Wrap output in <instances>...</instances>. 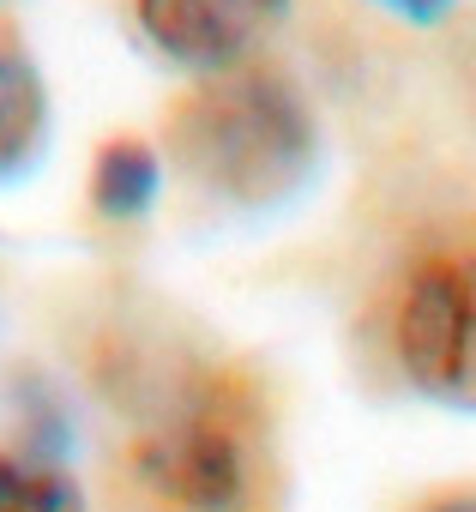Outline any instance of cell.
<instances>
[{"mask_svg":"<svg viewBox=\"0 0 476 512\" xmlns=\"http://www.w3.org/2000/svg\"><path fill=\"white\" fill-rule=\"evenodd\" d=\"M163 151L199 193L235 211H278L320 175V121L296 79L235 67L169 103Z\"/></svg>","mask_w":476,"mask_h":512,"instance_id":"cell-1","label":"cell"},{"mask_svg":"<svg viewBox=\"0 0 476 512\" xmlns=\"http://www.w3.org/2000/svg\"><path fill=\"white\" fill-rule=\"evenodd\" d=\"M133 476L175 512H260L272 488L266 404L235 368H169L133 440Z\"/></svg>","mask_w":476,"mask_h":512,"instance_id":"cell-2","label":"cell"},{"mask_svg":"<svg viewBox=\"0 0 476 512\" xmlns=\"http://www.w3.org/2000/svg\"><path fill=\"white\" fill-rule=\"evenodd\" d=\"M392 356L422 398L476 416V247L422 253L404 272Z\"/></svg>","mask_w":476,"mask_h":512,"instance_id":"cell-3","label":"cell"},{"mask_svg":"<svg viewBox=\"0 0 476 512\" xmlns=\"http://www.w3.org/2000/svg\"><path fill=\"white\" fill-rule=\"evenodd\" d=\"M290 0H133L139 37L181 73L217 79L248 67V55L278 31Z\"/></svg>","mask_w":476,"mask_h":512,"instance_id":"cell-4","label":"cell"},{"mask_svg":"<svg viewBox=\"0 0 476 512\" xmlns=\"http://www.w3.org/2000/svg\"><path fill=\"white\" fill-rule=\"evenodd\" d=\"M49 151V85L19 37L0 31V187L25 181Z\"/></svg>","mask_w":476,"mask_h":512,"instance_id":"cell-5","label":"cell"},{"mask_svg":"<svg viewBox=\"0 0 476 512\" xmlns=\"http://www.w3.org/2000/svg\"><path fill=\"white\" fill-rule=\"evenodd\" d=\"M157 193H163V157H157V145L121 133V139H109L97 151V163H91V205H97V217L139 223L157 205Z\"/></svg>","mask_w":476,"mask_h":512,"instance_id":"cell-6","label":"cell"},{"mask_svg":"<svg viewBox=\"0 0 476 512\" xmlns=\"http://www.w3.org/2000/svg\"><path fill=\"white\" fill-rule=\"evenodd\" d=\"M7 410H13V452H25V458H49V464H67L73 416H67L61 392H55L43 374H19L13 392H7Z\"/></svg>","mask_w":476,"mask_h":512,"instance_id":"cell-7","label":"cell"},{"mask_svg":"<svg viewBox=\"0 0 476 512\" xmlns=\"http://www.w3.org/2000/svg\"><path fill=\"white\" fill-rule=\"evenodd\" d=\"M0 512H85V488L67 464L0 446Z\"/></svg>","mask_w":476,"mask_h":512,"instance_id":"cell-8","label":"cell"},{"mask_svg":"<svg viewBox=\"0 0 476 512\" xmlns=\"http://www.w3.org/2000/svg\"><path fill=\"white\" fill-rule=\"evenodd\" d=\"M374 7H386V13H398V19H410V25H440L458 0H374Z\"/></svg>","mask_w":476,"mask_h":512,"instance_id":"cell-9","label":"cell"},{"mask_svg":"<svg viewBox=\"0 0 476 512\" xmlns=\"http://www.w3.org/2000/svg\"><path fill=\"white\" fill-rule=\"evenodd\" d=\"M422 512H476V494H446V500H434Z\"/></svg>","mask_w":476,"mask_h":512,"instance_id":"cell-10","label":"cell"}]
</instances>
